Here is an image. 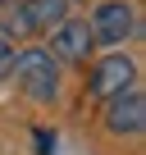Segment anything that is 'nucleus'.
I'll return each instance as SVG.
<instances>
[{
    "label": "nucleus",
    "instance_id": "obj_1",
    "mask_svg": "<svg viewBox=\"0 0 146 155\" xmlns=\"http://www.w3.org/2000/svg\"><path fill=\"white\" fill-rule=\"evenodd\" d=\"M9 73L32 101H55V91H59V64L46 50H18L9 59Z\"/></svg>",
    "mask_w": 146,
    "mask_h": 155
},
{
    "label": "nucleus",
    "instance_id": "obj_2",
    "mask_svg": "<svg viewBox=\"0 0 146 155\" xmlns=\"http://www.w3.org/2000/svg\"><path fill=\"white\" fill-rule=\"evenodd\" d=\"M105 123H110V132H119V137H132V132H141V128H146V96H141L137 87H128V91L110 96Z\"/></svg>",
    "mask_w": 146,
    "mask_h": 155
},
{
    "label": "nucleus",
    "instance_id": "obj_3",
    "mask_svg": "<svg viewBox=\"0 0 146 155\" xmlns=\"http://www.w3.org/2000/svg\"><path fill=\"white\" fill-rule=\"evenodd\" d=\"M132 78H137L132 59H128V55H110V59H101V64H96V73H91V96L110 101V96L128 91V82H132Z\"/></svg>",
    "mask_w": 146,
    "mask_h": 155
},
{
    "label": "nucleus",
    "instance_id": "obj_4",
    "mask_svg": "<svg viewBox=\"0 0 146 155\" xmlns=\"http://www.w3.org/2000/svg\"><path fill=\"white\" fill-rule=\"evenodd\" d=\"M87 28H91V37H101V41L119 46V41L132 32V5H123V0H105Z\"/></svg>",
    "mask_w": 146,
    "mask_h": 155
},
{
    "label": "nucleus",
    "instance_id": "obj_5",
    "mask_svg": "<svg viewBox=\"0 0 146 155\" xmlns=\"http://www.w3.org/2000/svg\"><path fill=\"white\" fill-rule=\"evenodd\" d=\"M91 28L82 23V18H64L59 28H55V37H50V46H55V55H64V59H87V50H91Z\"/></svg>",
    "mask_w": 146,
    "mask_h": 155
},
{
    "label": "nucleus",
    "instance_id": "obj_6",
    "mask_svg": "<svg viewBox=\"0 0 146 155\" xmlns=\"http://www.w3.org/2000/svg\"><path fill=\"white\" fill-rule=\"evenodd\" d=\"M64 14H68V0H23V23H28V32L59 28Z\"/></svg>",
    "mask_w": 146,
    "mask_h": 155
},
{
    "label": "nucleus",
    "instance_id": "obj_7",
    "mask_svg": "<svg viewBox=\"0 0 146 155\" xmlns=\"http://www.w3.org/2000/svg\"><path fill=\"white\" fill-rule=\"evenodd\" d=\"M0 28L14 32V37H23V32H28V23H23V5H0Z\"/></svg>",
    "mask_w": 146,
    "mask_h": 155
},
{
    "label": "nucleus",
    "instance_id": "obj_8",
    "mask_svg": "<svg viewBox=\"0 0 146 155\" xmlns=\"http://www.w3.org/2000/svg\"><path fill=\"white\" fill-rule=\"evenodd\" d=\"M32 141H37V155H50L55 150V132H37Z\"/></svg>",
    "mask_w": 146,
    "mask_h": 155
},
{
    "label": "nucleus",
    "instance_id": "obj_9",
    "mask_svg": "<svg viewBox=\"0 0 146 155\" xmlns=\"http://www.w3.org/2000/svg\"><path fill=\"white\" fill-rule=\"evenodd\" d=\"M9 59H14V46L0 37V73H9Z\"/></svg>",
    "mask_w": 146,
    "mask_h": 155
},
{
    "label": "nucleus",
    "instance_id": "obj_10",
    "mask_svg": "<svg viewBox=\"0 0 146 155\" xmlns=\"http://www.w3.org/2000/svg\"><path fill=\"white\" fill-rule=\"evenodd\" d=\"M0 5H18V0H0Z\"/></svg>",
    "mask_w": 146,
    "mask_h": 155
}]
</instances>
